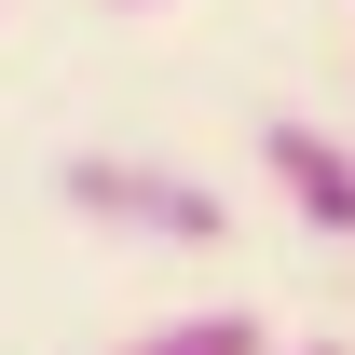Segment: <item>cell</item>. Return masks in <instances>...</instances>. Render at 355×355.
Returning a JSON list of instances; mask_svg holds the SVG:
<instances>
[{
  "label": "cell",
  "instance_id": "3",
  "mask_svg": "<svg viewBox=\"0 0 355 355\" xmlns=\"http://www.w3.org/2000/svg\"><path fill=\"white\" fill-rule=\"evenodd\" d=\"M110 355H273L260 342V314H164V328H137V342H110Z\"/></svg>",
  "mask_w": 355,
  "mask_h": 355
},
{
  "label": "cell",
  "instance_id": "1",
  "mask_svg": "<svg viewBox=\"0 0 355 355\" xmlns=\"http://www.w3.org/2000/svg\"><path fill=\"white\" fill-rule=\"evenodd\" d=\"M55 191L83 205L96 232H150V246H219V191L178 164H123V150H69Z\"/></svg>",
  "mask_w": 355,
  "mask_h": 355
},
{
  "label": "cell",
  "instance_id": "4",
  "mask_svg": "<svg viewBox=\"0 0 355 355\" xmlns=\"http://www.w3.org/2000/svg\"><path fill=\"white\" fill-rule=\"evenodd\" d=\"M273 355H342V342H273Z\"/></svg>",
  "mask_w": 355,
  "mask_h": 355
},
{
  "label": "cell",
  "instance_id": "5",
  "mask_svg": "<svg viewBox=\"0 0 355 355\" xmlns=\"http://www.w3.org/2000/svg\"><path fill=\"white\" fill-rule=\"evenodd\" d=\"M123 14H137V0H123Z\"/></svg>",
  "mask_w": 355,
  "mask_h": 355
},
{
  "label": "cell",
  "instance_id": "2",
  "mask_svg": "<svg viewBox=\"0 0 355 355\" xmlns=\"http://www.w3.org/2000/svg\"><path fill=\"white\" fill-rule=\"evenodd\" d=\"M260 164H273V191H287L314 232H355V137H328V123H260Z\"/></svg>",
  "mask_w": 355,
  "mask_h": 355
}]
</instances>
